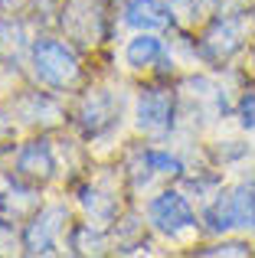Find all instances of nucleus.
<instances>
[{
	"label": "nucleus",
	"instance_id": "nucleus-1",
	"mask_svg": "<svg viewBox=\"0 0 255 258\" xmlns=\"http://www.w3.org/2000/svg\"><path fill=\"white\" fill-rule=\"evenodd\" d=\"M33 69H36L39 82L52 88H69L79 79V59L59 39H39L33 46Z\"/></svg>",
	"mask_w": 255,
	"mask_h": 258
},
{
	"label": "nucleus",
	"instance_id": "nucleus-2",
	"mask_svg": "<svg viewBox=\"0 0 255 258\" xmlns=\"http://www.w3.org/2000/svg\"><path fill=\"white\" fill-rule=\"evenodd\" d=\"M62 26L79 46L102 43V36H105V0H66Z\"/></svg>",
	"mask_w": 255,
	"mask_h": 258
},
{
	"label": "nucleus",
	"instance_id": "nucleus-3",
	"mask_svg": "<svg viewBox=\"0 0 255 258\" xmlns=\"http://www.w3.org/2000/svg\"><path fill=\"white\" fill-rule=\"evenodd\" d=\"M252 20L245 13H229V17L213 20V26L203 33V56L206 59H229L249 36Z\"/></svg>",
	"mask_w": 255,
	"mask_h": 258
},
{
	"label": "nucleus",
	"instance_id": "nucleus-4",
	"mask_svg": "<svg viewBox=\"0 0 255 258\" xmlns=\"http://www.w3.org/2000/svg\"><path fill=\"white\" fill-rule=\"evenodd\" d=\"M66 222V209L62 206H49L36 216V219L26 226L23 232V248L30 255H49L56 248V232Z\"/></svg>",
	"mask_w": 255,
	"mask_h": 258
},
{
	"label": "nucleus",
	"instance_id": "nucleus-5",
	"mask_svg": "<svg viewBox=\"0 0 255 258\" xmlns=\"http://www.w3.org/2000/svg\"><path fill=\"white\" fill-rule=\"evenodd\" d=\"M151 222L164 235H180L193 226V213L180 193H160L151 203Z\"/></svg>",
	"mask_w": 255,
	"mask_h": 258
},
{
	"label": "nucleus",
	"instance_id": "nucleus-6",
	"mask_svg": "<svg viewBox=\"0 0 255 258\" xmlns=\"http://www.w3.org/2000/svg\"><path fill=\"white\" fill-rule=\"evenodd\" d=\"M173 118V98L167 88H147L138 101V124L144 131H167Z\"/></svg>",
	"mask_w": 255,
	"mask_h": 258
},
{
	"label": "nucleus",
	"instance_id": "nucleus-7",
	"mask_svg": "<svg viewBox=\"0 0 255 258\" xmlns=\"http://www.w3.org/2000/svg\"><path fill=\"white\" fill-rule=\"evenodd\" d=\"M56 170V160L46 141H30L20 147L17 154V176H23L26 183H46Z\"/></svg>",
	"mask_w": 255,
	"mask_h": 258
},
{
	"label": "nucleus",
	"instance_id": "nucleus-8",
	"mask_svg": "<svg viewBox=\"0 0 255 258\" xmlns=\"http://www.w3.org/2000/svg\"><path fill=\"white\" fill-rule=\"evenodd\" d=\"M76 118H79V124L85 127V134H98L115 121V105H111V98L105 92H92V95H85V101L79 105Z\"/></svg>",
	"mask_w": 255,
	"mask_h": 258
},
{
	"label": "nucleus",
	"instance_id": "nucleus-9",
	"mask_svg": "<svg viewBox=\"0 0 255 258\" xmlns=\"http://www.w3.org/2000/svg\"><path fill=\"white\" fill-rule=\"evenodd\" d=\"M128 66L131 69H151V66H164V46H160L157 36H138L128 43V52H124Z\"/></svg>",
	"mask_w": 255,
	"mask_h": 258
},
{
	"label": "nucleus",
	"instance_id": "nucleus-10",
	"mask_svg": "<svg viewBox=\"0 0 255 258\" xmlns=\"http://www.w3.org/2000/svg\"><path fill=\"white\" fill-rule=\"evenodd\" d=\"M124 20L138 30H160L167 26V13L160 7V0H131L124 7Z\"/></svg>",
	"mask_w": 255,
	"mask_h": 258
},
{
	"label": "nucleus",
	"instance_id": "nucleus-11",
	"mask_svg": "<svg viewBox=\"0 0 255 258\" xmlns=\"http://www.w3.org/2000/svg\"><path fill=\"white\" fill-rule=\"evenodd\" d=\"M232 213H236V226L255 229V186L242 183V186L232 193Z\"/></svg>",
	"mask_w": 255,
	"mask_h": 258
},
{
	"label": "nucleus",
	"instance_id": "nucleus-12",
	"mask_svg": "<svg viewBox=\"0 0 255 258\" xmlns=\"http://www.w3.org/2000/svg\"><path fill=\"white\" fill-rule=\"evenodd\" d=\"M206 226L213 232H226V229L236 226V213H232V193L229 196H219L210 209H206Z\"/></svg>",
	"mask_w": 255,
	"mask_h": 258
},
{
	"label": "nucleus",
	"instance_id": "nucleus-13",
	"mask_svg": "<svg viewBox=\"0 0 255 258\" xmlns=\"http://www.w3.org/2000/svg\"><path fill=\"white\" fill-rule=\"evenodd\" d=\"M144 160H147V167H154L157 173H170V176H173V173H180V170H183L177 157H170V154H160V151H151Z\"/></svg>",
	"mask_w": 255,
	"mask_h": 258
},
{
	"label": "nucleus",
	"instance_id": "nucleus-14",
	"mask_svg": "<svg viewBox=\"0 0 255 258\" xmlns=\"http://www.w3.org/2000/svg\"><path fill=\"white\" fill-rule=\"evenodd\" d=\"M200 255H249V248L242 242H226V245H213V248H200Z\"/></svg>",
	"mask_w": 255,
	"mask_h": 258
},
{
	"label": "nucleus",
	"instance_id": "nucleus-15",
	"mask_svg": "<svg viewBox=\"0 0 255 258\" xmlns=\"http://www.w3.org/2000/svg\"><path fill=\"white\" fill-rule=\"evenodd\" d=\"M239 114H242V124L255 131V95H245L242 105H239Z\"/></svg>",
	"mask_w": 255,
	"mask_h": 258
},
{
	"label": "nucleus",
	"instance_id": "nucleus-16",
	"mask_svg": "<svg viewBox=\"0 0 255 258\" xmlns=\"http://www.w3.org/2000/svg\"><path fill=\"white\" fill-rule=\"evenodd\" d=\"M164 4H177V0H164Z\"/></svg>",
	"mask_w": 255,
	"mask_h": 258
}]
</instances>
